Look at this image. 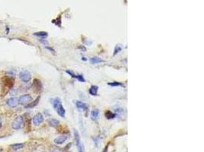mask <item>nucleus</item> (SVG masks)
<instances>
[{
    "instance_id": "nucleus-1",
    "label": "nucleus",
    "mask_w": 204,
    "mask_h": 152,
    "mask_svg": "<svg viewBox=\"0 0 204 152\" xmlns=\"http://www.w3.org/2000/svg\"><path fill=\"white\" fill-rule=\"evenodd\" d=\"M25 126V119L22 116H19L15 119L11 124L12 129L13 130H19L22 129Z\"/></svg>"
},
{
    "instance_id": "nucleus-2",
    "label": "nucleus",
    "mask_w": 204,
    "mask_h": 152,
    "mask_svg": "<svg viewBox=\"0 0 204 152\" xmlns=\"http://www.w3.org/2000/svg\"><path fill=\"white\" fill-rule=\"evenodd\" d=\"M1 80L5 88L10 90L13 87L15 84V78H12V76H3Z\"/></svg>"
},
{
    "instance_id": "nucleus-3",
    "label": "nucleus",
    "mask_w": 204,
    "mask_h": 152,
    "mask_svg": "<svg viewBox=\"0 0 204 152\" xmlns=\"http://www.w3.org/2000/svg\"><path fill=\"white\" fill-rule=\"evenodd\" d=\"M19 103L21 105H27L30 102L32 101V97L29 94H25L23 95H21L19 98Z\"/></svg>"
},
{
    "instance_id": "nucleus-4",
    "label": "nucleus",
    "mask_w": 204,
    "mask_h": 152,
    "mask_svg": "<svg viewBox=\"0 0 204 152\" xmlns=\"http://www.w3.org/2000/svg\"><path fill=\"white\" fill-rule=\"evenodd\" d=\"M19 78L22 81L25 83H28L30 81L32 78V75L30 72H28V70H24L19 73Z\"/></svg>"
},
{
    "instance_id": "nucleus-5",
    "label": "nucleus",
    "mask_w": 204,
    "mask_h": 152,
    "mask_svg": "<svg viewBox=\"0 0 204 152\" xmlns=\"http://www.w3.org/2000/svg\"><path fill=\"white\" fill-rule=\"evenodd\" d=\"M32 122H33L34 125H35V126L41 125L43 123V122H44V116H43V115L41 113H37L32 118Z\"/></svg>"
},
{
    "instance_id": "nucleus-6",
    "label": "nucleus",
    "mask_w": 204,
    "mask_h": 152,
    "mask_svg": "<svg viewBox=\"0 0 204 152\" xmlns=\"http://www.w3.org/2000/svg\"><path fill=\"white\" fill-rule=\"evenodd\" d=\"M19 104V99L17 97H10L7 100V105L11 108L16 107Z\"/></svg>"
},
{
    "instance_id": "nucleus-7",
    "label": "nucleus",
    "mask_w": 204,
    "mask_h": 152,
    "mask_svg": "<svg viewBox=\"0 0 204 152\" xmlns=\"http://www.w3.org/2000/svg\"><path fill=\"white\" fill-rule=\"evenodd\" d=\"M33 88L35 89V90L36 92H40L41 91L42 88H43V86H42V83L41 81L38 79V78H35L34 81H33Z\"/></svg>"
},
{
    "instance_id": "nucleus-8",
    "label": "nucleus",
    "mask_w": 204,
    "mask_h": 152,
    "mask_svg": "<svg viewBox=\"0 0 204 152\" xmlns=\"http://www.w3.org/2000/svg\"><path fill=\"white\" fill-rule=\"evenodd\" d=\"M68 139V137L67 135H61L59 137H57L54 140V142L56 145H62L64 144L67 140Z\"/></svg>"
},
{
    "instance_id": "nucleus-9",
    "label": "nucleus",
    "mask_w": 204,
    "mask_h": 152,
    "mask_svg": "<svg viewBox=\"0 0 204 152\" xmlns=\"http://www.w3.org/2000/svg\"><path fill=\"white\" fill-rule=\"evenodd\" d=\"M56 110H57V114L59 115L61 117H63V118H64V117H65V115H66V110H65L64 107L63 106L62 103H61V104H60L59 106H57V109H56Z\"/></svg>"
},
{
    "instance_id": "nucleus-10",
    "label": "nucleus",
    "mask_w": 204,
    "mask_h": 152,
    "mask_svg": "<svg viewBox=\"0 0 204 152\" xmlns=\"http://www.w3.org/2000/svg\"><path fill=\"white\" fill-rule=\"evenodd\" d=\"M76 106H77V107L80 110H86L88 109V104L83 102V101H77L76 102Z\"/></svg>"
},
{
    "instance_id": "nucleus-11",
    "label": "nucleus",
    "mask_w": 204,
    "mask_h": 152,
    "mask_svg": "<svg viewBox=\"0 0 204 152\" xmlns=\"http://www.w3.org/2000/svg\"><path fill=\"white\" fill-rule=\"evenodd\" d=\"M40 99H41V96H38L35 100H33V101L29 103L28 104H27L25 107L26 108H34V107H35V106L38 104V103L40 101Z\"/></svg>"
},
{
    "instance_id": "nucleus-12",
    "label": "nucleus",
    "mask_w": 204,
    "mask_h": 152,
    "mask_svg": "<svg viewBox=\"0 0 204 152\" xmlns=\"http://www.w3.org/2000/svg\"><path fill=\"white\" fill-rule=\"evenodd\" d=\"M90 62L91 63V64L96 65V64H99V63H104V60L102 59L99 57L93 56V57H91L90 59Z\"/></svg>"
},
{
    "instance_id": "nucleus-13",
    "label": "nucleus",
    "mask_w": 204,
    "mask_h": 152,
    "mask_svg": "<svg viewBox=\"0 0 204 152\" xmlns=\"http://www.w3.org/2000/svg\"><path fill=\"white\" fill-rule=\"evenodd\" d=\"M25 147V144L23 143H16L10 145V148L13 151H19L20 149H22Z\"/></svg>"
},
{
    "instance_id": "nucleus-14",
    "label": "nucleus",
    "mask_w": 204,
    "mask_h": 152,
    "mask_svg": "<svg viewBox=\"0 0 204 152\" xmlns=\"http://www.w3.org/2000/svg\"><path fill=\"white\" fill-rule=\"evenodd\" d=\"M98 90H99V87L96 85H93L90 87V90H89V93L93 95V96H96L98 94Z\"/></svg>"
},
{
    "instance_id": "nucleus-15",
    "label": "nucleus",
    "mask_w": 204,
    "mask_h": 152,
    "mask_svg": "<svg viewBox=\"0 0 204 152\" xmlns=\"http://www.w3.org/2000/svg\"><path fill=\"white\" fill-rule=\"evenodd\" d=\"M33 35L35 37H41V38H45L48 36V34L46 31H38V32L34 33Z\"/></svg>"
},
{
    "instance_id": "nucleus-16",
    "label": "nucleus",
    "mask_w": 204,
    "mask_h": 152,
    "mask_svg": "<svg viewBox=\"0 0 204 152\" xmlns=\"http://www.w3.org/2000/svg\"><path fill=\"white\" fill-rule=\"evenodd\" d=\"M99 110L98 109H95V110H92L90 116L93 120H96L99 117Z\"/></svg>"
},
{
    "instance_id": "nucleus-17",
    "label": "nucleus",
    "mask_w": 204,
    "mask_h": 152,
    "mask_svg": "<svg viewBox=\"0 0 204 152\" xmlns=\"http://www.w3.org/2000/svg\"><path fill=\"white\" fill-rule=\"evenodd\" d=\"M59 123H60V122L56 119H50L48 120V124L51 127H56L59 125Z\"/></svg>"
},
{
    "instance_id": "nucleus-18",
    "label": "nucleus",
    "mask_w": 204,
    "mask_h": 152,
    "mask_svg": "<svg viewBox=\"0 0 204 152\" xmlns=\"http://www.w3.org/2000/svg\"><path fill=\"white\" fill-rule=\"evenodd\" d=\"M52 103H53V106H54V108L56 110L57 107L58 106H59L60 104H61V100L59 97H56L52 101Z\"/></svg>"
},
{
    "instance_id": "nucleus-19",
    "label": "nucleus",
    "mask_w": 204,
    "mask_h": 152,
    "mask_svg": "<svg viewBox=\"0 0 204 152\" xmlns=\"http://www.w3.org/2000/svg\"><path fill=\"white\" fill-rule=\"evenodd\" d=\"M105 116H106V119H114V118L116 116V115H115V113H112V112H111V111H109V110L106 111Z\"/></svg>"
},
{
    "instance_id": "nucleus-20",
    "label": "nucleus",
    "mask_w": 204,
    "mask_h": 152,
    "mask_svg": "<svg viewBox=\"0 0 204 152\" xmlns=\"http://www.w3.org/2000/svg\"><path fill=\"white\" fill-rule=\"evenodd\" d=\"M122 50V46H121L120 44H117V45L115 46V47L113 55H114V56H115L116 54L119 53H120Z\"/></svg>"
},
{
    "instance_id": "nucleus-21",
    "label": "nucleus",
    "mask_w": 204,
    "mask_h": 152,
    "mask_svg": "<svg viewBox=\"0 0 204 152\" xmlns=\"http://www.w3.org/2000/svg\"><path fill=\"white\" fill-rule=\"evenodd\" d=\"M77 149H78L79 152H85V147H84V145L83 144L82 142L80 143L77 144Z\"/></svg>"
},
{
    "instance_id": "nucleus-22",
    "label": "nucleus",
    "mask_w": 204,
    "mask_h": 152,
    "mask_svg": "<svg viewBox=\"0 0 204 152\" xmlns=\"http://www.w3.org/2000/svg\"><path fill=\"white\" fill-rule=\"evenodd\" d=\"M109 85L112 86V87H119V86H120V87H123V86H124V84H123L122 83H121V82H118V81L109 82Z\"/></svg>"
},
{
    "instance_id": "nucleus-23",
    "label": "nucleus",
    "mask_w": 204,
    "mask_h": 152,
    "mask_svg": "<svg viewBox=\"0 0 204 152\" xmlns=\"http://www.w3.org/2000/svg\"><path fill=\"white\" fill-rule=\"evenodd\" d=\"M75 78H77L80 82H85L86 81V79L84 78L83 75H76Z\"/></svg>"
},
{
    "instance_id": "nucleus-24",
    "label": "nucleus",
    "mask_w": 204,
    "mask_h": 152,
    "mask_svg": "<svg viewBox=\"0 0 204 152\" xmlns=\"http://www.w3.org/2000/svg\"><path fill=\"white\" fill-rule=\"evenodd\" d=\"M115 112H116V113H115V115L116 114H123L124 113V110L122 109V108H119V109H116L115 110Z\"/></svg>"
},
{
    "instance_id": "nucleus-25",
    "label": "nucleus",
    "mask_w": 204,
    "mask_h": 152,
    "mask_svg": "<svg viewBox=\"0 0 204 152\" xmlns=\"http://www.w3.org/2000/svg\"><path fill=\"white\" fill-rule=\"evenodd\" d=\"M45 49L47 50H48L49 52H51V53H52L53 54H55V50L52 48V47H48V46H46L45 47Z\"/></svg>"
},
{
    "instance_id": "nucleus-26",
    "label": "nucleus",
    "mask_w": 204,
    "mask_h": 152,
    "mask_svg": "<svg viewBox=\"0 0 204 152\" xmlns=\"http://www.w3.org/2000/svg\"><path fill=\"white\" fill-rule=\"evenodd\" d=\"M66 72H67L68 75H70V76H72L73 78H75V77H76V75L74 73V72H72V71H70H70H69V70H67Z\"/></svg>"
},
{
    "instance_id": "nucleus-27",
    "label": "nucleus",
    "mask_w": 204,
    "mask_h": 152,
    "mask_svg": "<svg viewBox=\"0 0 204 152\" xmlns=\"http://www.w3.org/2000/svg\"><path fill=\"white\" fill-rule=\"evenodd\" d=\"M40 42L41 43H43V44H45V45H48V42L45 40H40Z\"/></svg>"
},
{
    "instance_id": "nucleus-28",
    "label": "nucleus",
    "mask_w": 204,
    "mask_h": 152,
    "mask_svg": "<svg viewBox=\"0 0 204 152\" xmlns=\"http://www.w3.org/2000/svg\"><path fill=\"white\" fill-rule=\"evenodd\" d=\"M70 146H71V143H70V144H68L67 146H66V148H64V150H68L67 148H70Z\"/></svg>"
},
{
    "instance_id": "nucleus-29",
    "label": "nucleus",
    "mask_w": 204,
    "mask_h": 152,
    "mask_svg": "<svg viewBox=\"0 0 204 152\" xmlns=\"http://www.w3.org/2000/svg\"><path fill=\"white\" fill-rule=\"evenodd\" d=\"M6 34H9V27L7 26L6 27Z\"/></svg>"
},
{
    "instance_id": "nucleus-30",
    "label": "nucleus",
    "mask_w": 204,
    "mask_h": 152,
    "mask_svg": "<svg viewBox=\"0 0 204 152\" xmlns=\"http://www.w3.org/2000/svg\"><path fill=\"white\" fill-rule=\"evenodd\" d=\"M2 126H3V121H2V119L0 118V129H2Z\"/></svg>"
},
{
    "instance_id": "nucleus-31",
    "label": "nucleus",
    "mask_w": 204,
    "mask_h": 152,
    "mask_svg": "<svg viewBox=\"0 0 204 152\" xmlns=\"http://www.w3.org/2000/svg\"><path fill=\"white\" fill-rule=\"evenodd\" d=\"M107 150H108V145L104 148V150H103V152H107Z\"/></svg>"
},
{
    "instance_id": "nucleus-32",
    "label": "nucleus",
    "mask_w": 204,
    "mask_h": 152,
    "mask_svg": "<svg viewBox=\"0 0 204 152\" xmlns=\"http://www.w3.org/2000/svg\"><path fill=\"white\" fill-rule=\"evenodd\" d=\"M85 58H86V57H84V56H82V58H81V59H82L83 60H84V61H86L87 59H85Z\"/></svg>"
},
{
    "instance_id": "nucleus-33",
    "label": "nucleus",
    "mask_w": 204,
    "mask_h": 152,
    "mask_svg": "<svg viewBox=\"0 0 204 152\" xmlns=\"http://www.w3.org/2000/svg\"><path fill=\"white\" fill-rule=\"evenodd\" d=\"M43 152H45V151H43Z\"/></svg>"
}]
</instances>
